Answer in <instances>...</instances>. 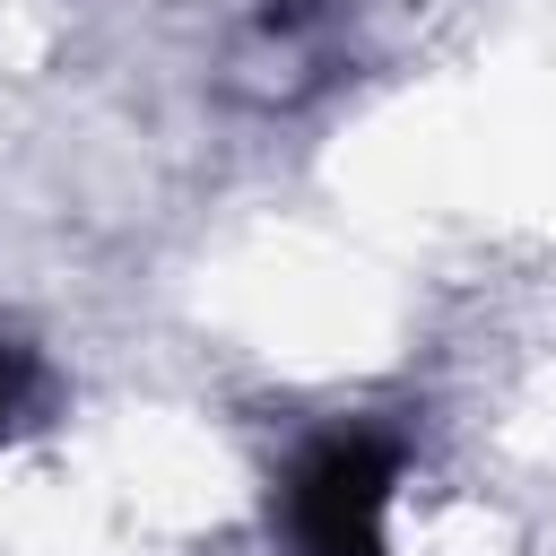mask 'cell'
I'll return each mask as SVG.
<instances>
[{"instance_id":"cell-1","label":"cell","mask_w":556,"mask_h":556,"mask_svg":"<svg viewBox=\"0 0 556 556\" xmlns=\"http://www.w3.org/2000/svg\"><path fill=\"white\" fill-rule=\"evenodd\" d=\"M400 478V443L391 434H321L295 469H287V530L304 556H391L382 547V504Z\"/></svg>"},{"instance_id":"cell-2","label":"cell","mask_w":556,"mask_h":556,"mask_svg":"<svg viewBox=\"0 0 556 556\" xmlns=\"http://www.w3.org/2000/svg\"><path fill=\"white\" fill-rule=\"evenodd\" d=\"M26 400H35V365H26V348L0 339V434L26 417Z\"/></svg>"}]
</instances>
